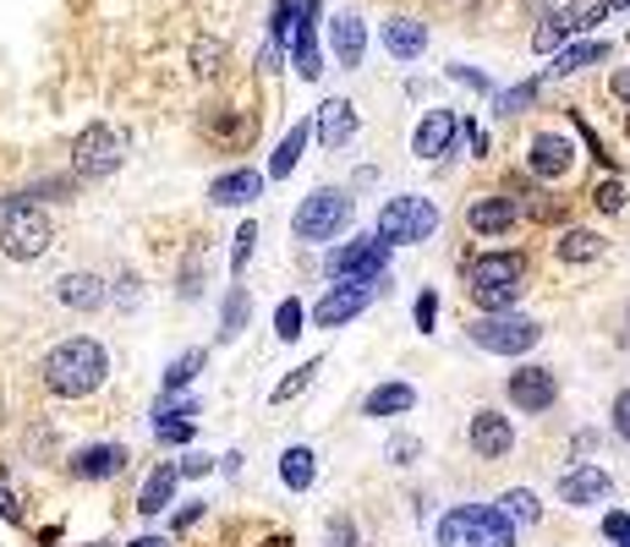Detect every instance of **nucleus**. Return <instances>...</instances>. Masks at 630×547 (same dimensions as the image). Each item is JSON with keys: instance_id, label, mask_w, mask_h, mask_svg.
Here are the masks:
<instances>
[{"instance_id": "nucleus-1", "label": "nucleus", "mask_w": 630, "mask_h": 547, "mask_svg": "<svg viewBox=\"0 0 630 547\" xmlns=\"http://www.w3.org/2000/svg\"><path fill=\"white\" fill-rule=\"evenodd\" d=\"M45 389L50 394H61V400H83V394H94L99 383H105V372H110V350L99 345V340H88V334H78V340H61L50 356H45Z\"/></svg>"}, {"instance_id": "nucleus-2", "label": "nucleus", "mask_w": 630, "mask_h": 547, "mask_svg": "<svg viewBox=\"0 0 630 547\" xmlns=\"http://www.w3.org/2000/svg\"><path fill=\"white\" fill-rule=\"evenodd\" d=\"M521 274H526V263H521L515 252H483V258H472V269H466L472 301H477L488 318H494V312H510L515 296H521Z\"/></svg>"}, {"instance_id": "nucleus-3", "label": "nucleus", "mask_w": 630, "mask_h": 547, "mask_svg": "<svg viewBox=\"0 0 630 547\" xmlns=\"http://www.w3.org/2000/svg\"><path fill=\"white\" fill-rule=\"evenodd\" d=\"M439 547H515V525L494 503H461L439 520Z\"/></svg>"}, {"instance_id": "nucleus-4", "label": "nucleus", "mask_w": 630, "mask_h": 547, "mask_svg": "<svg viewBox=\"0 0 630 547\" xmlns=\"http://www.w3.org/2000/svg\"><path fill=\"white\" fill-rule=\"evenodd\" d=\"M56 241V225L45 209L23 203V198H7V209H0V252H7L12 263H34L45 258Z\"/></svg>"}, {"instance_id": "nucleus-5", "label": "nucleus", "mask_w": 630, "mask_h": 547, "mask_svg": "<svg viewBox=\"0 0 630 547\" xmlns=\"http://www.w3.org/2000/svg\"><path fill=\"white\" fill-rule=\"evenodd\" d=\"M121 159H127V138H121L110 121L83 127V132H78V143H72V170H78L83 181L116 176V170H121Z\"/></svg>"}, {"instance_id": "nucleus-6", "label": "nucleus", "mask_w": 630, "mask_h": 547, "mask_svg": "<svg viewBox=\"0 0 630 547\" xmlns=\"http://www.w3.org/2000/svg\"><path fill=\"white\" fill-rule=\"evenodd\" d=\"M433 230H439V209H433L428 198H390V203L379 209V225H373V236L390 241V247L428 241Z\"/></svg>"}, {"instance_id": "nucleus-7", "label": "nucleus", "mask_w": 630, "mask_h": 547, "mask_svg": "<svg viewBox=\"0 0 630 547\" xmlns=\"http://www.w3.org/2000/svg\"><path fill=\"white\" fill-rule=\"evenodd\" d=\"M346 225H352V198H346L341 187H319V192L296 209V219H290V230H296L301 241H335Z\"/></svg>"}, {"instance_id": "nucleus-8", "label": "nucleus", "mask_w": 630, "mask_h": 547, "mask_svg": "<svg viewBox=\"0 0 630 547\" xmlns=\"http://www.w3.org/2000/svg\"><path fill=\"white\" fill-rule=\"evenodd\" d=\"M472 345H483V350H494V356H521V350H532L537 340H543V323H532V318H477L472 329Z\"/></svg>"}, {"instance_id": "nucleus-9", "label": "nucleus", "mask_w": 630, "mask_h": 547, "mask_svg": "<svg viewBox=\"0 0 630 547\" xmlns=\"http://www.w3.org/2000/svg\"><path fill=\"white\" fill-rule=\"evenodd\" d=\"M384 263H390V241H379V236H362V241H352V247H341V252L330 258V269H335L346 285L379 280V274H384Z\"/></svg>"}, {"instance_id": "nucleus-10", "label": "nucleus", "mask_w": 630, "mask_h": 547, "mask_svg": "<svg viewBox=\"0 0 630 547\" xmlns=\"http://www.w3.org/2000/svg\"><path fill=\"white\" fill-rule=\"evenodd\" d=\"M554 400H559L554 367H521V372H510V405H521V411H548Z\"/></svg>"}, {"instance_id": "nucleus-11", "label": "nucleus", "mask_w": 630, "mask_h": 547, "mask_svg": "<svg viewBox=\"0 0 630 547\" xmlns=\"http://www.w3.org/2000/svg\"><path fill=\"white\" fill-rule=\"evenodd\" d=\"M368 301H373V285H335L319 307H312V323H319V329H341V323H352Z\"/></svg>"}, {"instance_id": "nucleus-12", "label": "nucleus", "mask_w": 630, "mask_h": 547, "mask_svg": "<svg viewBox=\"0 0 630 547\" xmlns=\"http://www.w3.org/2000/svg\"><path fill=\"white\" fill-rule=\"evenodd\" d=\"M472 449H477L483 460H504V454L515 449V427H510V416H499V411H477V416H472Z\"/></svg>"}, {"instance_id": "nucleus-13", "label": "nucleus", "mask_w": 630, "mask_h": 547, "mask_svg": "<svg viewBox=\"0 0 630 547\" xmlns=\"http://www.w3.org/2000/svg\"><path fill=\"white\" fill-rule=\"evenodd\" d=\"M121 471H127V449L121 443H88V449L72 454V476L78 481H110Z\"/></svg>"}, {"instance_id": "nucleus-14", "label": "nucleus", "mask_w": 630, "mask_h": 547, "mask_svg": "<svg viewBox=\"0 0 630 547\" xmlns=\"http://www.w3.org/2000/svg\"><path fill=\"white\" fill-rule=\"evenodd\" d=\"M608 492H614V481H608L603 465H575V471L559 481V503H575V509H592V503H603Z\"/></svg>"}, {"instance_id": "nucleus-15", "label": "nucleus", "mask_w": 630, "mask_h": 547, "mask_svg": "<svg viewBox=\"0 0 630 547\" xmlns=\"http://www.w3.org/2000/svg\"><path fill=\"white\" fill-rule=\"evenodd\" d=\"M455 116L450 110H428L423 121H417V132H412V148H417V159H439V154H450V143H455Z\"/></svg>"}, {"instance_id": "nucleus-16", "label": "nucleus", "mask_w": 630, "mask_h": 547, "mask_svg": "<svg viewBox=\"0 0 630 547\" xmlns=\"http://www.w3.org/2000/svg\"><path fill=\"white\" fill-rule=\"evenodd\" d=\"M203 138L236 154V148H247V143L258 138V121H252L247 110H219V116H209V121H203Z\"/></svg>"}, {"instance_id": "nucleus-17", "label": "nucleus", "mask_w": 630, "mask_h": 547, "mask_svg": "<svg viewBox=\"0 0 630 547\" xmlns=\"http://www.w3.org/2000/svg\"><path fill=\"white\" fill-rule=\"evenodd\" d=\"M105 296H110V290H105L99 274H61V280H56V301L72 307V312H99Z\"/></svg>"}, {"instance_id": "nucleus-18", "label": "nucleus", "mask_w": 630, "mask_h": 547, "mask_svg": "<svg viewBox=\"0 0 630 547\" xmlns=\"http://www.w3.org/2000/svg\"><path fill=\"white\" fill-rule=\"evenodd\" d=\"M570 159H575L570 138H559V132H543V138H532V170H537L543 181H559V176L570 170Z\"/></svg>"}, {"instance_id": "nucleus-19", "label": "nucleus", "mask_w": 630, "mask_h": 547, "mask_svg": "<svg viewBox=\"0 0 630 547\" xmlns=\"http://www.w3.org/2000/svg\"><path fill=\"white\" fill-rule=\"evenodd\" d=\"M258 192H263V176H258V170H230V176H219V181L209 187V203H214V209H247Z\"/></svg>"}, {"instance_id": "nucleus-20", "label": "nucleus", "mask_w": 630, "mask_h": 547, "mask_svg": "<svg viewBox=\"0 0 630 547\" xmlns=\"http://www.w3.org/2000/svg\"><path fill=\"white\" fill-rule=\"evenodd\" d=\"M515 198H477L472 209H466V225L477 230V236H499V230H510L515 225Z\"/></svg>"}, {"instance_id": "nucleus-21", "label": "nucleus", "mask_w": 630, "mask_h": 547, "mask_svg": "<svg viewBox=\"0 0 630 547\" xmlns=\"http://www.w3.org/2000/svg\"><path fill=\"white\" fill-rule=\"evenodd\" d=\"M384 45H390L395 61H417V56L428 50V28H423L417 17H390V23H384Z\"/></svg>"}, {"instance_id": "nucleus-22", "label": "nucleus", "mask_w": 630, "mask_h": 547, "mask_svg": "<svg viewBox=\"0 0 630 547\" xmlns=\"http://www.w3.org/2000/svg\"><path fill=\"white\" fill-rule=\"evenodd\" d=\"M319 138H324L330 148H341V143L357 138V110H352V99H324V105H319Z\"/></svg>"}, {"instance_id": "nucleus-23", "label": "nucleus", "mask_w": 630, "mask_h": 547, "mask_svg": "<svg viewBox=\"0 0 630 547\" xmlns=\"http://www.w3.org/2000/svg\"><path fill=\"white\" fill-rule=\"evenodd\" d=\"M198 405L192 400H181V405H159L154 411V438L159 443H192V432H198Z\"/></svg>"}, {"instance_id": "nucleus-24", "label": "nucleus", "mask_w": 630, "mask_h": 547, "mask_svg": "<svg viewBox=\"0 0 630 547\" xmlns=\"http://www.w3.org/2000/svg\"><path fill=\"white\" fill-rule=\"evenodd\" d=\"M362 50H368V28L357 12H341L335 17V61L341 67H362Z\"/></svg>"}, {"instance_id": "nucleus-25", "label": "nucleus", "mask_w": 630, "mask_h": 547, "mask_svg": "<svg viewBox=\"0 0 630 547\" xmlns=\"http://www.w3.org/2000/svg\"><path fill=\"white\" fill-rule=\"evenodd\" d=\"M312 476H319V454H312L307 443H290V449L280 454V481H285L290 492H307Z\"/></svg>"}, {"instance_id": "nucleus-26", "label": "nucleus", "mask_w": 630, "mask_h": 547, "mask_svg": "<svg viewBox=\"0 0 630 547\" xmlns=\"http://www.w3.org/2000/svg\"><path fill=\"white\" fill-rule=\"evenodd\" d=\"M290 61H296V72L312 83L324 72V56H319V39H312V23L307 17H296V28H290Z\"/></svg>"}, {"instance_id": "nucleus-27", "label": "nucleus", "mask_w": 630, "mask_h": 547, "mask_svg": "<svg viewBox=\"0 0 630 547\" xmlns=\"http://www.w3.org/2000/svg\"><path fill=\"white\" fill-rule=\"evenodd\" d=\"M417 405V389L412 383H384L368 394V416H406Z\"/></svg>"}, {"instance_id": "nucleus-28", "label": "nucleus", "mask_w": 630, "mask_h": 547, "mask_svg": "<svg viewBox=\"0 0 630 547\" xmlns=\"http://www.w3.org/2000/svg\"><path fill=\"white\" fill-rule=\"evenodd\" d=\"M176 465H159V471H148V481H143V492H138V509L143 514H159L165 503H170V492H176Z\"/></svg>"}, {"instance_id": "nucleus-29", "label": "nucleus", "mask_w": 630, "mask_h": 547, "mask_svg": "<svg viewBox=\"0 0 630 547\" xmlns=\"http://www.w3.org/2000/svg\"><path fill=\"white\" fill-rule=\"evenodd\" d=\"M307 138H312V127H307V121H301V127H290V132L280 138V148H274V159H269V176H274V181L296 170V159H301V148H307Z\"/></svg>"}, {"instance_id": "nucleus-30", "label": "nucleus", "mask_w": 630, "mask_h": 547, "mask_svg": "<svg viewBox=\"0 0 630 547\" xmlns=\"http://www.w3.org/2000/svg\"><path fill=\"white\" fill-rule=\"evenodd\" d=\"M494 509H499L510 525H537V520H543V503H537V492H526V487H510Z\"/></svg>"}, {"instance_id": "nucleus-31", "label": "nucleus", "mask_w": 630, "mask_h": 547, "mask_svg": "<svg viewBox=\"0 0 630 547\" xmlns=\"http://www.w3.org/2000/svg\"><path fill=\"white\" fill-rule=\"evenodd\" d=\"M554 252H559L564 263H592V258L603 252V236H597V230H564V236L554 241Z\"/></svg>"}, {"instance_id": "nucleus-32", "label": "nucleus", "mask_w": 630, "mask_h": 547, "mask_svg": "<svg viewBox=\"0 0 630 547\" xmlns=\"http://www.w3.org/2000/svg\"><path fill=\"white\" fill-rule=\"evenodd\" d=\"M603 56H608L603 39H586V45H575V50H554V78H570V72H581V67H592V61H603Z\"/></svg>"}, {"instance_id": "nucleus-33", "label": "nucleus", "mask_w": 630, "mask_h": 547, "mask_svg": "<svg viewBox=\"0 0 630 547\" xmlns=\"http://www.w3.org/2000/svg\"><path fill=\"white\" fill-rule=\"evenodd\" d=\"M247 312H252V296L236 285V290L225 296V312H219V340H236V334L247 329Z\"/></svg>"}, {"instance_id": "nucleus-34", "label": "nucleus", "mask_w": 630, "mask_h": 547, "mask_svg": "<svg viewBox=\"0 0 630 547\" xmlns=\"http://www.w3.org/2000/svg\"><path fill=\"white\" fill-rule=\"evenodd\" d=\"M570 34H575V23H570V17H543V23H537V34H532V50H537V56H554Z\"/></svg>"}, {"instance_id": "nucleus-35", "label": "nucleus", "mask_w": 630, "mask_h": 547, "mask_svg": "<svg viewBox=\"0 0 630 547\" xmlns=\"http://www.w3.org/2000/svg\"><path fill=\"white\" fill-rule=\"evenodd\" d=\"M203 361H209V350H181V356L165 367V389H170V394H176V389H187V383L203 372Z\"/></svg>"}, {"instance_id": "nucleus-36", "label": "nucleus", "mask_w": 630, "mask_h": 547, "mask_svg": "<svg viewBox=\"0 0 630 547\" xmlns=\"http://www.w3.org/2000/svg\"><path fill=\"white\" fill-rule=\"evenodd\" d=\"M192 72L198 78H219L225 72V45L219 39H192Z\"/></svg>"}, {"instance_id": "nucleus-37", "label": "nucleus", "mask_w": 630, "mask_h": 547, "mask_svg": "<svg viewBox=\"0 0 630 547\" xmlns=\"http://www.w3.org/2000/svg\"><path fill=\"white\" fill-rule=\"evenodd\" d=\"M625 198H630V192H625V181H619V176H608V181H597V187H592V203H597L603 214H619V209H625Z\"/></svg>"}, {"instance_id": "nucleus-38", "label": "nucleus", "mask_w": 630, "mask_h": 547, "mask_svg": "<svg viewBox=\"0 0 630 547\" xmlns=\"http://www.w3.org/2000/svg\"><path fill=\"white\" fill-rule=\"evenodd\" d=\"M319 367H324V361H301V367H296V372H290V378H285V383L274 389V405H285V400H296V394H301V389L312 383V372H319Z\"/></svg>"}, {"instance_id": "nucleus-39", "label": "nucleus", "mask_w": 630, "mask_h": 547, "mask_svg": "<svg viewBox=\"0 0 630 547\" xmlns=\"http://www.w3.org/2000/svg\"><path fill=\"white\" fill-rule=\"evenodd\" d=\"M252 241H258V225L247 219V225L236 230V252H230V274H247V258H252Z\"/></svg>"}, {"instance_id": "nucleus-40", "label": "nucleus", "mask_w": 630, "mask_h": 547, "mask_svg": "<svg viewBox=\"0 0 630 547\" xmlns=\"http://www.w3.org/2000/svg\"><path fill=\"white\" fill-rule=\"evenodd\" d=\"M274 334H280V340H296V334H301V301H280V312H274Z\"/></svg>"}, {"instance_id": "nucleus-41", "label": "nucleus", "mask_w": 630, "mask_h": 547, "mask_svg": "<svg viewBox=\"0 0 630 547\" xmlns=\"http://www.w3.org/2000/svg\"><path fill=\"white\" fill-rule=\"evenodd\" d=\"M537 94H543V83H521V88H510V94L499 99V110H504V116H515V110H526Z\"/></svg>"}, {"instance_id": "nucleus-42", "label": "nucleus", "mask_w": 630, "mask_h": 547, "mask_svg": "<svg viewBox=\"0 0 630 547\" xmlns=\"http://www.w3.org/2000/svg\"><path fill=\"white\" fill-rule=\"evenodd\" d=\"M433 318H439V296H433V290H423V296H417V329L428 334V329H433Z\"/></svg>"}, {"instance_id": "nucleus-43", "label": "nucleus", "mask_w": 630, "mask_h": 547, "mask_svg": "<svg viewBox=\"0 0 630 547\" xmlns=\"http://www.w3.org/2000/svg\"><path fill=\"white\" fill-rule=\"evenodd\" d=\"M330 547H357V525H352L346 514H341V520L330 525Z\"/></svg>"}, {"instance_id": "nucleus-44", "label": "nucleus", "mask_w": 630, "mask_h": 547, "mask_svg": "<svg viewBox=\"0 0 630 547\" xmlns=\"http://www.w3.org/2000/svg\"><path fill=\"white\" fill-rule=\"evenodd\" d=\"M0 520H12V525L23 520V498H17L12 487H0Z\"/></svg>"}, {"instance_id": "nucleus-45", "label": "nucleus", "mask_w": 630, "mask_h": 547, "mask_svg": "<svg viewBox=\"0 0 630 547\" xmlns=\"http://www.w3.org/2000/svg\"><path fill=\"white\" fill-rule=\"evenodd\" d=\"M209 471H214V460H209V454H187V460L176 465V476H209Z\"/></svg>"}, {"instance_id": "nucleus-46", "label": "nucleus", "mask_w": 630, "mask_h": 547, "mask_svg": "<svg viewBox=\"0 0 630 547\" xmlns=\"http://www.w3.org/2000/svg\"><path fill=\"white\" fill-rule=\"evenodd\" d=\"M614 427H619V438L630 443V389H625V394L614 400Z\"/></svg>"}, {"instance_id": "nucleus-47", "label": "nucleus", "mask_w": 630, "mask_h": 547, "mask_svg": "<svg viewBox=\"0 0 630 547\" xmlns=\"http://www.w3.org/2000/svg\"><path fill=\"white\" fill-rule=\"evenodd\" d=\"M603 536H608V542H625V536H630V514H608V520H603Z\"/></svg>"}, {"instance_id": "nucleus-48", "label": "nucleus", "mask_w": 630, "mask_h": 547, "mask_svg": "<svg viewBox=\"0 0 630 547\" xmlns=\"http://www.w3.org/2000/svg\"><path fill=\"white\" fill-rule=\"evenodd\" d=\"M412 454H417V438H395V443H390V460H395V465H412Z\"/></svg>"}, {"instance_id": "nucleus-49", "label": "nucleus", "mask_w": 630, "mask_h": 547, "mask_svg": "<svg viewBox=\"0 0 630 547\" xmlns=\"http://www.w3.org/2000/svg\"><path fill=\"white\" fill-rule=\"evenodd\" d=\"M198 520H203V503H187V509H176V520H170V525H176V531H192Z\"/></svg>"}, {"instance_id": "nucleus-50", "label": "nucleus", "mask_w": 630, "mask_h": 547, "mask_svg": "<svg viewBox=\"0 0 630 547\" xmlns=\"http://www.w3.org/2000/svg\"><path fill=\"white\" fill-rule=\"evenodd\" d=\"M614 94L630 105V67H625V72H614Z\"/></svg>"}, {"instance_id": "nucleus-51", "label": "nucleus", "mask_w": 630, "mask_h": 547, "mask_svg": "<svg viewBox=\"0 0 630 547\" xmlns=\"http://www.w3.org/2000/svg\"><path fill=\"white\" fill-rule=\"evenodd\" d=\"M132 547H170V542H165V536H138Z\"/></svg>"}, {"instance_id": "nucleus-52", "label": "nucleus", "mask_w": 630, "mask_h": 547, "mask_svg": "<svg viewBox=\"0 0 630 547\" xmlns=\"http://www.w3.org/2000/svg\"><path fill=\"white\" fill-rule=\"evenodd\" d=\"M263 547H296V542H290V536H269Z\"/></svg>"}, {"instance_id": "nucleus-53", "label": "nucleus", "mask_w": 630, "mask_h": 547, "mask_svg": "<svg viewBox=\"0 0 630 547\" xmlns=\"http://www.w3.org/2000/svg\"><path fill=\"white\" fill-rule=\"evenodd\" d=\"M608 7H630V0H608Z\"/></svg>"}, {"instance_id": "nucleus-54", "label": "nucleus", "mask_w": 630, "mask_h": 547, "mask_svg": "<svg viewBox=\"0 0 630 547\" xmlns=\"http://www.w3.org/2000/svg\"><path fill=\"white\" fill-rule=\"evenodd\" d=\"M88 547H110V542H88Z\"/></svg>"}, {"instance_id": "nucleus-55", "label": "nucleus", "mask_w": 630, "mask_h": 547, "mask_svg": "<svg viewBox=\"0 0 630 547\" xmlns=\"http://www.w3.org/2000/svg\"><path fill=\"white\" fill-rule=\"evenodd\" d=\"M625 138H630V121H625Z\"/></svg>"}, {"instance_id": "nucleus-56", "label": "nucleus", "mask_w": 630, "mask_h": 547, "mask_svg": "<svg viewBox=\"0 0 630 547\" xmlns=\"http://www.w3.org/2000/svg\"><path fill=\"white\" fill-rule=\"evenodd\" d=\"M625 547H630V536H625Z\"/></svg>"}]
</instances>
